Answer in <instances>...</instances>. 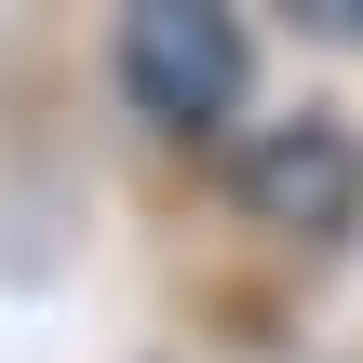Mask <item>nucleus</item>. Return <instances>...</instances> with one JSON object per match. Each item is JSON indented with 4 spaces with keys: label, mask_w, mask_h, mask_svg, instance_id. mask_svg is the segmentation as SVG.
Instances as JSON below:
<instances>
[{
    "label": "nucleus",
    "mask_w": 363,
    "mask_h": 363,
    "mask_svg": "<svg viewBox=\"0 0 363 363\" xmlns=\"http://www.w3.org/2000/svg\"><path fill=\"white\" fill-rule=\"evenodd\" d=\"M121 94L162 135H216L242 108V27L216 0H135L121 13Z\"/></svg>",
    "instance_id": "f257e3e1"
},
{
    "label": "nucleus",
    "mask_w": 363,
    "mask_h": 363,
    "mask_svg": "<svg viewBox=\"0 0 363 363\" xmlns=\"http://www.w3.org/2000/svg\"><path fill=\"white\" fill-rule=\"evenodd\" d=\"M229 189H242V216L256 229H283V242H337L363 216V135L337 108H296V121H256L242 135V162H229Z\"/></svg>",
    "instance_id": "f03ea898"
}]
</instances>
